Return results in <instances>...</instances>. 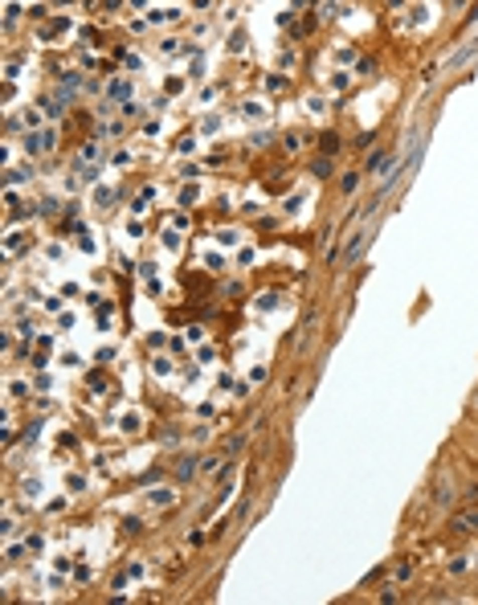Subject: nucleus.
Instances as JSON below:
<instances>
[{
  "mask_svg": "<svg viewBox=\"0 0 478 605\" xmlns=\"http://www.w3.org/2000/svg\"><path fill=\"white\" fill-rule=\"evenodd\" d=\"M372 237V229H364V233H355L351 241H347V262H355V258H360V250H364V241Z\"/></svg>",
  "mask_w": 478,
  "mask_h": 605,
  "instance_id": "obj_2",
  "label": "nucleus"
},
{
  "mask_svg": "<svg viewBox=\"0 0 478 605\" xmlns=\"http://www.w3.org/2000/svg\"><path fill=\"white\" fill-rule=\"evenodd\" d=\"M355 184H360V172H347V176H343V180H339V188H343V192H351V188H355Z\"/></svg>",
  "mask_w": 478,
  "mask_h": 605,
  "instance_id": "obj_3",
  "label": "nucleus"
},
{
  "mask_svg": "<svg viewBox=\"0 0 478 605\" xmlns=\"http://www.w3.org/2000/svg\"><path fill=\"white\" fill-rule=\"evenodd\" d=\"M478 528V507L474 511H462V516H454V532H474Z\"/></svg>",
  "mask_w": 478,
  "mask_h": 605,
  "instance_id": "obj_1",
  "label": "nucleus"
}]
</instances>
